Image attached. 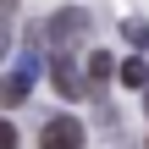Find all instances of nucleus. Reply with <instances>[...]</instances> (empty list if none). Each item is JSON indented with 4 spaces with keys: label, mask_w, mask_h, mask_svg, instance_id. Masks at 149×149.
Returning a JSON list of instances; mask_svg holds the SVG:
<instances>
[{
    "label": "nucleus",
    "mask_w": 149,
    "mask_h": 149,
    "mask_svg": "<svg viewBox=\"0 0 149 149\" xmlns=\"http://www.w3.org/2000/svg\"><path fill=\"white\" fill-rule=\"evenodd\" d=\"M88 28H94V22H88V11H83V6H66V11H55V17H50L44 39H50V44H55V50L66 55V50H72L77 39H88Z\"/></svg>",
    "instance_id": "f257e3e1"
},
{
    "label": "nucleus",
    "mask_w": 149,
    "mask_h": 149,
    "mask_svg": "<svg viewBox=\"0 0 149 149\" xmlns=\"http://www.w3.org/2000/svg\"><path fill=\"white\" fill-rule=\"evenodd\" d=\"M39 149H83V122L72 116H50L39 127Z\"/></svg>",
    "instance_id": "f03ea898"
},
{
    "label": "nucleus",
    "mask_w": 149,
    "mask_h": 149,
    "mask_svg": "<svg viewBox=\"0 0 149 149\" xmlns=\"http://www.w3.org/2000/svg\"><path fill=\"white\" fill-rule=\"evenodd\" d=\"M50 77H55L61 100H83V94H88V77L77 72V61H72V55H55V61H50Z\"/></svg>",
    "instance_id": "7ed1b4c3"
},
{
    "label": "nucleus",
    "mask_w": 149,
    "mask_h": 149,
    "mask_svg": "<svg viewBox=\"0 0 149 149\" xmlns=\"http://www.w3.org/2000/svg\"><path fill=\"white\" fill-rule=\"evenodd\" d=\"M33 94V77L28 72H11V77H0V105H22Z\"/></svg>",
    "instance_id": "20e7f679"
},
{
    "label": "nucleus",
    "mask_w": 149,
    "mask_h": 149,
    "mask_svg": "<svg viewBox=\"0 0 149 149\" xmlns=\"http://www.w3.org/2000/svg\"><path fill=\"white\" fill-rule=\"evenodd\" d=\"M111 72H116V55H105V50H94V55H88V83H105Z\"/></svg>",
    "instance_id": "39448f33"
},
{
    "label": "nucleus",
    "mask_w": 149,
    "mask_h": 149,
    "mask_svg": "<svg viewBox=\"0 0 149 149\" xmlns=\"http://www.w3.org/2000/svg\"><path fill=\"white\" fill-rule=\"evenodd\" d=\"M122 83L127 88H149V66L144 61H122Z\"/></svg>",
    "instance_id": "423d86ee"
},
{
    "label": "nucleus",
    "mask_w": 149,
    "mask_h": 149,
    "mask_svg": "<svg viewBox=\"0 0 149 149\" xmlns=\"http://www.w3.org/2000/svg\"><path fill=\"white\" fill-rule=\"evenodd\" d=\"M122 33H127V44H149V22H138V17H127Z\"/></svg>",
    "instance_id": "0eeeda50"
},
{
    "label": "nucleus",
    "mask_w": 149,
    "mask_h": 149,
    "mask_svg": "<svg viewBox=\"0 0 149 149\" xmlns=\"http://www.w3.org/2000/svg\"><path fill=\"white\" fill-rule=\"evenodd\" d=\"M0 149H17V127H11L6 116H0Z\"/></svg>",
    "instance_id": "6e6552de"
},
{
    "label": "nucleus",
    "mask_w": 149,
    "mask_h": 149,
    "mask_svg": "<svg viewBox=\"0 0 149 149\" xmlns=\"http://www.w3.org/2000/svg\"><path fill=\"white\" fill-rule=\"evenodd\" d=\"M6 44H11V22L0 17V55H6Z\"/></svg>",
    "instance_id": "1a4fd4ad"
},
{
    "label": "nucleus",
    "mask_w": 149,
    "mask_h": 149,
    "mask_svg": "<svg viewBox=\"0 0 149 149\" xmlns=\"http://www.w3.org/2000/svg\"><path fill=\"white\" fill-rule=\"evenodd\" d=\"M144 111H149V88H144Z\"/></svg>",
    "instance_id": "9d476101"
}]
</instances>
